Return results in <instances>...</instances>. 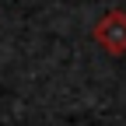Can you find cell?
Returning <instances> with one entry per match:
<instances>
[{"label":"cell","instance_id":"cell-1","mask_svg":"<svg viewBox=\"0 0 126 126\" xmlns=\"http://www.w3.org/2000/svg\"><path fill=\"white\" fill-rule=\"evenodd\" d=\"M98 49L109 53V56H126V11H105L91 28Z\"/></svg>","mask_w":126,"mask_h":126}]
</instances>
